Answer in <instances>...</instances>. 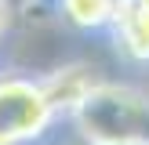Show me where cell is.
Here are the masks:
<instances>
[{
  "label": "cell",
  "instance_id": "6da1fadb",
  "mask_svg": "<svg viewBox=\"0 0 149 145\" xmlns=\"http://www.w3.org/2000/svg\"><path fill=\"white\" fill-rule=\"evenodd\" d=\"M73 120L91 145H149V98L131 87L95 84Z\"/></svg>",
  "mask_w": 149,
  "mask_h": 145
},
{
  "label": "cell",
  "instance_id": "7a4b0ae2",
  "mask_svg": "<svg viewBox=\"0 0 149 145\" xmlns=\"http://www.w3.org/2000/svg\"><path fill=\"white\" fill-rule=\"evenodd\" d=\"M55 116L58 113L47 102L40 80L0 72V145H22L40 138Z\"/></svg>",
  "mask_w": 149,
  "mask_h": 145
},
{
  "label": "cell",
  "instance_id": "3957f363",
  "mask_svg": "<svg viewBox=\"0 0 149 145\" xmlns=\"http://www.w3.org/2000/svg\"><path fill=\"white\" fill-rule=\"evenodd\" d=\"M95 84H98L95 69H87V65H65V69H55L51 76L40 80V87L47 94V102L55 105V113H69V116L95 91Z\"/></svg>",
  "mask_w": 149,
  "mask_h": 145
},
{
  "label": "cell",
  "instance_id": "277c9868",
  "mask_svg": "<svg viewBox=\"0 0 149 145\" xmlns=\"http://www.w3.org/2000/svg\"><path fill=\"white\" fill-rule=\"evenodd\" d=\"M116 44L124 47V55L135 62H149V7L135 4V0H116L113 26Z\"/></svg>",
  "mask_w": 149,
  "mask_h": 145
},
{
  "label": "cell",
  "instance_id": "5b68a950",
  "mask_svg": "<svg viewBox=\"0 0 149 145\" xmlns=\"http://www.w3.org/2000/svg\"><path fill=\"white\" fill-rule=\"evenodd\" d=\"M58 14L77 29H106L113 26L116 0H58Z\"/></svg>",
  "mask_w": 149,
  "mask_h": 145
},
{
  "label": "cell",
  "instance_id": "8992f818",
  "mask_svg": "<svg viewBox=\"0 0 149 145\" xmlns=\"http://www.w3.org/2000/svg\"><path fill=\"white\" fill-rule=\"evenodd\" d=\"M4 22H7V4L0 0V29H4Z\"/></svg>",
  "mask_w": 149,
  "mask_h": 145
},
{
  "label": "cell",
  "instance_id": "52a82bcc",
  "mask_svg": "<svg viewBox=\"0 0 149 145\" xmlns=\"http://www.w3.org/2000/svg\"><path fill=\"white\" fill-rule=\"evenodd\" d=\"M135 4H142V7H149V0H135Z\"/></svg>",
  "mask_w": 149,
  "mask_h": 145
}]
</instances>
